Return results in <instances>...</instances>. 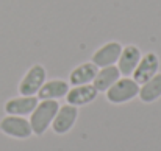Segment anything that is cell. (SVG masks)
<instances>
[{"label":"cell","mask_w":161,"mask_h":151,"mask_svg":"<svg viewBox=\"0 0 161 151\" xmlns=\"http://www.w3.org/2000/svg\"><path fill=\"white\" fill-rule=\"evenodd\" d=\"M38 103H39V98L36 95H20V97L11 98L5 103V112L8 115L25 117V115H30L35 111Z\"/></svg>","instance_id":"obj_9"},{"label":"cell","mask_w":161,"mask_h":151,"mask_svg":"<svg viewBox=\"0 0 161 151\" xmlns=\"http://www.w3.org/2000/svg\"><path fill=\"white\" fill-rule=\"evenodd\" d=\"M139 100L142 103H153L161 98V72L152 76L149 81L139 86Z\"/></svg>","instance_id":"obj_14"},{"label":"cell","mask_w":161,"mask_h":151,"mask_svg":"<svg viewBox=\"0 0 161 151\" xmlns=\"http://www.w3.org/2000/svg\"><path fill=\"white\" fill-rule=\"evenodd\" d=\"M70 86L67 81L63 80H50L46 81L42 84V87L39 89V92L36 94V97L39 100H59L63 97L67 95Z\"/></svg>","instance_id":"obj_11"},{"label":"cell","mask_w":161,"mask_h":151,"mask_svg":"<svg viewBox=\"0 0 161 151\" xmlns=\"http://www.w3.org/2000/svg\"><path fill=\"white\" fill-rule=\"evenodd\" d=\"M77 118H78V107L77 106H72V104H63L59 106L56 115H55L53 122H52V129H53L55 134L58 136H64L67 134L77 123Z\"/></svg>","instance_id":"obj_5"},{"label":"cell","mask_w":161,"mask_h":151,"mask_svg":"<svg viewBox=\"0 0 161 151\" xmlns=\"http://www.w3.org/2000/svg\"><path fill=\"white\" fill-rule=\"evenodd\" d=\"M47 81V70L42 64H33L19 83V94L20 95H36L42 84Z\"/></svg>","instance_id":"obj_3"},{"label":"cell","mask_w":161,"mask_h":151,"mask_svg":"<svg viewBox=\"0 0 161 151\" xmlns=\"http://www.w3.org/2000/svg\"><path fill=\"white\" fill-rule=\"evenodd\" d=\"M139 94V84L130 78V76H120L107 92V100L111 104H124L133 98H136Z\"/></svg>","instance_id":"obj_2"},{"label":"cell","mask_w":161,"mask_h":151,"mask_svg":"<svg viewBox=\"0 0 161 151\" xmlns=\"http://www.w3.org/2000/svg\"><path fill=\"white\" fill-rule=\"evenodd\" d=\"M120 72L117 65H108V67H100L97 70V75L92 81V86L97 89V92H107L108 89L120 78Z\"/></svg>","instance_id":"obj_13"},{"label":"cell","mask_w":161,"mask_h":151,"mask_svg":"<svg viewBox=\"0 0 161 151\" xmlns=\"http://www.w3.org/2000/svg\"><path fill=\"white\" fill-rule=\"evenodd\" d=\"M160 72V58L155 51H149L147 55H142L138 67L131 73V78L141 86L146 81H149L152 76H155Z\"/></svg>","instance_id":"obj_6"},{"label":"cell","mask_w":161,"mask_h":151,"mask_svg":"<svg viewBox=\"0 0 161 151\" xmlns=\"http://www.w3.org/2000/svg\"><path fill=\"white\" fill-rule=\"evenodd\" d=\"M99 67L94 62H83L77 65L70 75H69V84L72 86H81V84H92L96 75H97Z\"/></svg>","instance_id":"obj_12"},{"label":"cell","mask_w":161,"mask_h":151,"mask_svg":"<svg viewBox=\"0 0 161 151\" xmlns=\"http://www.w3.org/2000/svg\"><path fill=\"white\" fill-rule=\"evenodd\" d=\"M120 51H122V45L117 41L107 42L92 53L91 62H94L99 69L100 67H108V65H116L117 59L120 56Z\"/></svg>","instance_id":"obj_7"},{"label":"cell","mask_w":161,"mask_h":151,"mask_svg":"<svg viewBox=\"0 0 161 151\" xmlns=\"http://www.w3.org/2000/svg\"><path fill=\"white\" fill-rule=\"evenodd\" d=\"M141 58H142V51L138 45L130 44V45L122 47L120 56L117 59V69H119L120 75L122 76H131V73L138 67Z\"/></svg>","instance_id":"obj_8"},{"label":"cell","mask_w":161,"mask_h":151,"mask_svg":"<svg viewBox=\"0 0 161 151\" xmlns=\"http://www.w3.org/2000/svg\"><path fill=\"white\" fill-rule=\"evenodd\" d=\"M0 131L5 136L13 137V139H19V140H25V139L33 136L30 120H27L25 117H20V115L3 117L0 120Z\"/></svg>","instance_id":"obj_4"},{"label":"cell","mask_w":161,"mask_h":151,"mask_svg":"<svg viewBox=\"0 0 161 151\" xmlns=\"http://www.w3.org/2000/svg\"><path fill=\"white\" fill-rule=\"evenodd\" d=\"M58 109L59 103L56 100H39L35 111L30 114V125L35 136H44L47 133Z\"/></svg>","instance_id":"obj_1"},{"label":"cell","mask_w":161,"mask_h":151,"mask_svg":"<svg viewBox=\"0 0 161 151\" xmlns=\"http://www.w3.org/2000/svg\"><path fill=\"white\" fill-rule=\"evenodd\" d=\"M99 92L92 84H81V86H72V89H69L67 95H66V101L72 106H85L89 104L97 98Z\"/></svg>","instance_id":"obj_10"}]
</instances>
